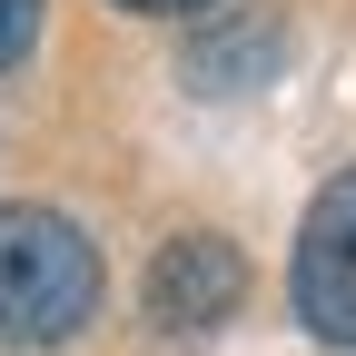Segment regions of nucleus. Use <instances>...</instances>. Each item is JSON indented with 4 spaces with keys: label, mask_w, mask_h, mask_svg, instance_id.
<instances>
[{
    "label": "nucleus",
    "mask_w": 356,
    "mask_h": 356,
    "mask_svg": "<svg viewBox=\"0 0 356 356\" xmlns=\"http://www.w3.org/2000/svg\"><path fill=\"white\" fill-rule=\"evenodd\" d=\"M287 297H297L307 337H327V346H356V159H346V168L327 178V188L307 198V218H297Z\"/></svg>",
    "instance_id": "f03ea898"
},
{
    "label": "nucleus",
    "mask_w": 356,
    "mask_h": 356,
    "mask_svg": "<svg viewBox=\"0 0 356 356\" xmlns=\"http://www.w3.org/2000/svg\"><path fill=\"white\" fill-rule=\"evenodd\" d=\"M238 297H248V257L218 228H188L149 257V327L159 337H208L218 317H238Z\"/></svg>",
    "instance_id": "7ed1b4c3"
},
{
    "label": "nucleus",
    "mask_w": 356,
    "mask_h": 356,
    "mask_svg": "<svg viewBox=\"0 0 356 356\" xmlns=\"http://www.w3.org/2000/svg\"><path fill=\"white\" fill-rule=\"evenodd\" d=\"M178 70H188L198 89H248V79L277 70V20H267V10H198Z\"/></svg>",
    "instance_id": "20e7f679"
},
{
    "label": "nucleus",
    "mask_w": 356,
    "mask_h": 356,
    "mask_svg": "<svg viewBox=\"0 0 356 356\" xmlns=\"http://www.w3.org/2000/svg\"><path fill=\"white\" fill-rule=\"evenodd\" d=\"M119 10H139V20H198V10H218V0H119Z\"/></svg>",
    "instance_id": "423d86ee"
},
{
    "label": "nucleus",
    "mask_w": 356,
    "mask_h": 356,
    "mask_svg": "<svg viewBox=\"0 0 356 356\" xmlns=\"http://www.w3.org/2000/svg\"><path fill=\"white\" fill-rule=\"evenodd\" d=\"M99 317V248L79 218L0 198V356L70 346Z\"/></svg>",
    "instance_id": "f257e3e1"
},
{
    "label": "nucleus",
    "mask_w": 356,
    "mask_h": 356,
    "mask_svg": "<svg viewBox=\"0 0 356 356\" xmlns=\"http://www.w3.org/2000/svg\"><path fill=\"white\" fill-rule=\"evenodd\" d=\"M40 10H50V0H0V70H20V60H30Z\"/></svg>",
    "instance_id": "39448f33"
}]
</instances>
